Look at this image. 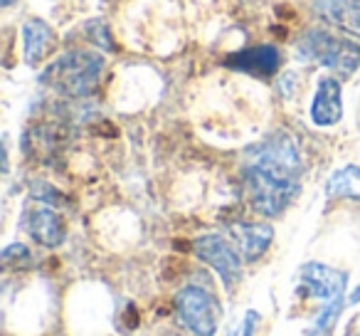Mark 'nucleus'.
<instances>
[{"label": "nucleus", "instance_id": "obj_13", "mask_svg": "<svg viewBox=\"0 0 360 336\" xmlns=\"http://www.w3.org/2000/svg\"><path fill=\"white\" fill-rule=\"evenodd\" d=\"M326 193L330 198H353L360 201V166H343L330 173L326 183Z\"/></svg>", "mask_w": 360, "mask_h": 336}, {"label": "nucleus", "instance_id": "obj_3", "mask_svg": "<svg viewBox=\"0 0 360 336\" xmlns=\"http://www.w3.org/2000/svg\"><path fill=\"white\" fill-rule=\"evenodd\" d=\"M299 55L304 60L333 70L338 77H350L360 67V45L326 30H309L299 40Z\"/></svg>", "mask_w": 360, "mask_h": 336}, {"label": "nucleus", "instance_id": "obj_18", "mask_svg": "<svg viewBox=\"0 0 360 336\" xmlns=\"http://www.w3.org/2000/svg\"><path fill=\"white\" fill-rule=\"evenodd\" d=\"M227 336H242V331H237V329H235V331H230Z\"/></svg>", "mask_w": 360, "mask_h": 336}, {"label": "nucleus", "instance_id": "obj_4", "mask_svg": "<svg viewBox=\"0 0 360 336\" xmlns=\"http://www.w3.org/2000/svg\"><path fill=\"white\" fill-rule=\"evenodd\" d=\"M345 282H348V277L343 272L333 270L328 265H321V262H311V265L301 267V285H304V290H309L311 297H316V299L326 301V306L321 309L314 326L316 336L326 334L335 324V319H338L340 306H343Z\"/></svg>", "mask_w": 360, "mask_h": 336}, {"label": "nucleus", "instance_id": "obj_9", "mask_svg": "<svg viewBox=\"0 0 360 336\" xmlns=\"http://www.w3.org/2000/svg\"><path fill=\"white\" fill-rule=\"evenodd\" d=\"M314 11L321 20L338 30L360 37V3L358 0H314Z\"/></svg>", "mask_w": 360, "mask_h": 336}, {"label": "nucleus", "instance_id": "obj_14", "mask_svg": "<svg viewBox=\"0 0 360 336\" xmlns=\"http://www.w3.org/2000/svg\"><path fill=\"white\" fill-rule=\"evenodd\" d=\"M27 260L30 257V252H27L25 245H20V242H15V245L6 247V252H3V265H11L13 260Z\"/></svg>", "mask_w": 360, "mask_h": 336}, {"label": "nucleus", "instance_id": "obj_17", "mask_svg": "<svg viewBox=\"0 0 360 336\" xmlns=\"http://www.w3.org/2000/svg\"><path fill=\"white\" fill-rule=\"evenodd\" d=\"M13 3H15V0H3V6H6V8H11Z\"/></svg>", "mask_w": 360, "mask_h": 336}, {"label": "nucleus", "instance_id": "obj_15", "mask_svg": "<svg viewBox=\"0 0 360 336\" xmlns=\"http://www.w3.org/2000/svg\"><path fill=\"white\" fill-rule=\"evenodd\" d=\"M257 321H259V316L255 314V311H250L245 319V324H242V336H255V326Z\"/></svg>", "mask_w": 360, "mask_h": 336}, {"label": "nucleus", "instance_id": "obj_19", "mask_svg": "<svg viewBox=\"0 0 360 336\" xmlns=\"http://www.w3.org/2000/svg\"><path fill=\"white\" fill-rule=\"evenodd\" d=\"M358 3H360V0H358Z\"/></svg>", "mask_w": 360, "mask_h": 336}, {"label": "nucleus", "instance_id": "obj_7", "mask_svg": "<svg viewBox=\"0 0 360 336\" xmlns=\"http://www.w3.org/2000/svg\"><path fill=\"white\" fill-rule=\"evenodd\" d=\"M343 119V94L335 77H321L311 101V121L316 126H333Z\"/></svg>", "mask_w": 360, "mask_h": 336}, {"label": "nucleus", "instance_id": "obj_6", "mask_svg": "<svg viewBox=\"0 0 360 336\" xmlns=\"http://www.w3.org/2000/svg\"><path fill=\"white\" fill-rule=\"evenodd\" d=\"M195 255L220 275L227 290L242 280V255L222 235H202L195 240Z\"/></svg>", "mask_w": 360, "mask_h": 336}, {"label": "nucleus", "instance_id": "obj_11", "mask_svg": "<svg viewBox=\"0 0 360 336\" xmlns=\"http://www.w3.org/2000/svg\"><path fill=\"white\" fill-rule=\"evenodd\" d=\"M230 230L235 235L240 255L245 262L259 260L266 252V247L271 245V240H274V228L269 223H237Z\"/></svg>", "mask_w": 360, "mask_h": 336}, {"label": "nucleus", "instance_id": "obj_2", "mask_svg": "<svg viewBox=\"0 0 360 336\" xmlns=\"http://www.w3.org/2000/svg\"><path fill=\"white\" fill-rule=\"evenodd\" d=\"M245 171L259 173V176L271 178V181L296 183L299 186V176H301L299 146L284 131L271 134L269 139L259 141V144L250 149Z\"/></svg>", "mask_w": 360, "mask_h": 336}, {"label": "nucleus", "instance_id": "obj_10", "mask_svg": "<svg viewBox=\"0 0 360 336\" xmlns=\"http://www.w3.org/2000/svg\"><path fill=\"white\" fill-rule=\"evenodd\" d=\"M227 67L232 70L247 72V75L255 77H271L279 70V50L274 45H259L250 47V50H242L237 55H230L225 60Z\"/></svg>", "mask_w": 360, "mask_h": 336}, {"label": "nucleus", "instance_id": "obj_1", "mask_svg": "<svg viewBox=\"0 0 360 336\" xmlns=\"http://www.w3.org/2000/svg\"><path fill=\"white\" fill-rule=\"evenodd\" d=\"M101 70L104 57L99 52L72 50L42 72V82L65 97H86L99 85Z\"/></svg>", "mask_w": 360, "mask_h": 336}, {"label": "nucleus", "instance_id": "obj_8", "mask_svg": "<svg viewBox=\"0 0 360 336\" xmlns=\"http://www.w3.org/2000/svg\"><path fill=\"white\" fill-rule=\"evenodd\" d=\"M25 230L35 242L42 247H60L65 242V223H62L60 213L50 211V208H32L25 211V220H22Z\"/></svg>", "mask_w": 360, "mask_h": 336}, {"label": "nucleus", "instance_id": "obj_12", "mask_svg": "<svg viewBox=\"0 0 360 336\" xmlns=\"http://www.w3.org/2000/svg\"><path fill=\"white\" fill-rule=\"evenodd\" d=\"M52 42H55V32L45 20H37V18L25 20V25H22V55H25L27 65H37L45 60L47 52L52 50Z\"/></svg>", "mask_w": 360, "mask_h": 336}, {"label": "nucleus", "instance_id": "obj_5", "mask_svg": "<svg viewBox=\"0 0 360 336\" xmlns=\"http://www.w3.org/2000/svg\"><path fill=\"white\" fill-rule=\"evenodd\" d=\"M175 309H178L180 321L195 336H215L217 324H220V304L210 290L195 285L180 290L175 297Z\"/></svg>", "mask_w": 360, "mask_h": 336}, {"label": "nucleus", "instance_id": "obj_16", "mask_svg": "<svg viewBox=\"0 0 360 336\" xmlns=\"http://www.w3.org/2000/svg\"><path fill=\"white\" fill-rule=\"evenodd\" d=\"M350 301H353V304H360V285L355 287V292L350 294Z\"/></svg>", "mask_w": 360, "mask_h": 336}]
</instances>
